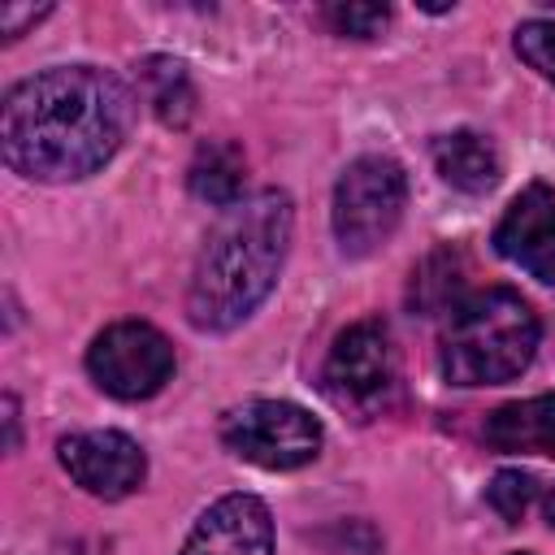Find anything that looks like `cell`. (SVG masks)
<instances>
[{
	"instance_id": "6da1fadb",
	"label": "cell",
	"mask_w": 555,
	"mask_h": 555,
	"mask_svg": "<svg viewBox=\"0 0 555 555\" xmlns=\"http://www.w3.org/2000/svg\"><path fill=\"white\" fill-rule=\"evenodd\" d=\"M134 117L130 87L100 65L22 78L0 108L4 165L30 182H78L113 160Z\"/></svg>"
},
{
	"instance_id": "7a4b0ae2",
	"label": "cell",
	"mask_w": 555,
	"mask_h": 555,
	"mask_svg": "<svg viewBox=\"0 0 555 555\" xmlns=\"http://www.w3.org/2000/svg\"><path fill=\"white\" fill-rule=\"evenodd\" d=\"M291 230L295 208L291 195L278 186L230 204L195 256L186 286V321L208 334H225L247 321L282 273Z\"/></svg>"
},
{
	"instance_id": "3957f363",
	"label": "cell",
	"mask_w": 555,
	"mask_h": 555,
	"mask_svg": "<svg viewBox=\"0 0 555 555\" xmlns=\"http://www.w3.org/2000/svg\"><path fill=\"white\" fill-rule=\"evenodd\" d=\"M542 325L529 299L512 286H486L464 295L447 312L442 377L451 386H499L529 369Z\"/></svg>"
},
{
	"instance_id": "277c9868",
	"label": "cell",
	"mask_w": 555,
	"mask_h": 555,
	"mask_svg": "<svg viewBox=\"0 0 555 555\" xmlns=\"http://www.w3.org/2000/svg\"><path fill=\"white\" fill-rule=\"evenodd\" d=\"M321 390L338 412L356 421L382 416L399 395V356H395L390 330L382 321L347 325L325 356Z\"/></svg>"
},
{
	"instance_id": "5b68a950",
	"label": "cell",
	"mask_w": 555,
	"mask_h": 555,
	"mask_svg": "<svg viewBox=\"0 0 555 555\" xmlns=\"http://www.w3.org/2000/svg\"><path fill=\"white\" fill-rule=\"evenodd\" d=\"M408 173L390 156H360L343 169L334 186V238L343 256L377 251L403 221Z\"/></svg>"
},
{
	"instance_id": "8992f818",
	"label": "cell",
	"mask_w": 555,
	"mask_h": 555,
	"mask_svg": "<svg viewBox=\"0 0 555 555\" xmlns=\"http://www.w3.org/2000/svg\"><path fill=\"white\" fill-rule=\"evenodd\" d=\"M221 442L256 468H304L321 455V421L291 399H247L221 416Z\"/></svg>"
},
{
	"instance_id": "52a82bcc",
	"label": "cell",
	"mask_w": 555,
	"mask_h": 555,
	"mask_svg": "<svg viewBox=\"0 0 555 555\" xmlns=\"http://www.w3.org/2000/svg\"><path fill=\"white\" fill-rule=\"evenodd\" d=\"M87 373L113 399H152L173 377V347L147 321H113L91 338Z\"/></svg>"
},
{
	"instance_id": "ba28073f",
	"label": "cell",
	"mask_w": 555,
	"mask_h": 555,
	"mask_svg": "<svg viewBox=\"0 0 555 555\" xmlns=\"http://www.w3.org/2000/svg\"><path fill=\"white\" fill-rule=\"evenodd\" d=\"M56 460L61 468L74 477V486H82L95 499H126L143 486L147 477V455L143 447L121 434V429H82L56 442Z\"/></svg>"
},
{
	"instance_id": "9c48e42d",
	"label": "cell",
	"mask_w": 555,
	"mask_h": 555,
	"mask_svg": "<svg viewBox=\"0 0 555 555\" xmlns=\"http://www.w3.org/2000/svg\"><path fill=\"white\" fill-rule=\"evenodd\" d=\"M494 247L542 286H555V191L529 182L494 225Z\"/></svg>"
},
{
	"instance_id": "30bf717a",
	"label": "cell",
	"mask_w": 555,
	"mask_h": 555,
	"mask_svg": "<svg viewBox=\"0 0 555 555\" xmlns=\"http://www.w3.org/2000/svg\"><path fill=\"white\" fill-rule=\"evenodd\" d=\"M182 555H273V516L256 494L217 499L182 542Z\"/></svg>"
},
{
	"instance_id": "8fae6325",
	"label": "cell",
	"mask_w": 555,
	"mask_h": 555,
	"mask_svg": "<svg viewBox=\"0 0 555 555\" xmlns=\"http://www.w3.org/2000/svg\"><path fill=\"white\" fill-rule=\"evenodd\" d=\"M486 442L494 451H529V455H555V395H533L503 403L486 416Z\"/></svg>"
},
{
	"instance_id": "7c38bea8",
	"label": "cell",
	"mask_w": 555,
	"mask_h": 555,
	"mask_svg": "<svg viewBox=\"0 0 555 555\" xmlns=\"http://www.w3.org/2000/svg\"><path fill=\"white\" fill-rule=\"evenodd\" d=\"M434 169L455 191L481 195V191H490L499 182L503 160H499V147L486 134H477V130H451V134L434 139Z\"/></svg>"
},
{
	"instance_id": "4fadbf2b",
	"label": "cell",
	"mask_w": 555,
	"mask_h": 555,
	"mask_svg": "<svg viewBox=\"0 0 555 555\" xmlns=\"http://www.w3.org/2000/svg\"><path fill=\"white\" fill-rule=\"evenodd\" d=\"M243 178H247V165H243V152L234 143H204L186 169V182L191 191L212 204V208H230L243 199Z\"/></svg>"
},
{
	"instance_id": "5bb4252c",
	"label": "cell",
	"mask_w": 555,
	"mask_h": 555,
	"mask_svg": "<svg viewBox=\"0 0 555 555\" xmlns=\"http://www.w3.org/2000/svg\"><path fill=\"white\" fill-rule=\"evenodd\" d=\"M139 82H143V95H147L152 113L165 126H186L191 121V113H195V87H191L182 61H173V56H147L139 65Z\"/></svg>"
},
{
	"instance_id": "9a60e30c",
	"label": "cell",
	"mask_w": 555,
	"mask_h": 555,
	"mask_svg": "<svg viewBox=\"0 0 555 555\" xmlns=\"http://www.w3.org/2000/svg\"><path fill=\"white\" fill-rule=\"evenodd\" d=\"M460 251H434L429 260H425V269H421V278L412 282V304L425 312V317H434L438 308H455V286H460Z\"/></svg>"
},
{
	"instance_id": "2e32d148",
	"label": "cell",
	"mask_w": 555,
	"mask_h": 555,
	"mask_svg": "<svg viewBox=\"0 0 555 555\" xmlns=\"http://www.w3.org/2000/svg\"><path fill=\"white\" fill-rule=\"evenodd\" d=\"M533 499H538V477H533V473H520V468H503V473H494L490 486H486V503H490L507 525L525 520V512H529Z\"/></svg>"
},
{
	"instance_id": "e0dca14e",
	"label": "cell",
	"mask_w": 555,
	"mask_h": 555,
	"mask_svg": "<svg viewBox=\"0 0 555 555\" xmlns=\"http://www.w3.org/2000/svg\"><path fill=\"white\" fill-rule=\"evenodd\" d=\"M516 52L529 69L555 82V22H525L516 26Z\"/></svg>"
},
{
	"instance_id": "ac0fdd59",
	"label": "cell",
	"mask_w": 555,
	"mask_h": 555,
	"mask_svg": "<svg viewBox=\"0 0 555 555\" xmlns=\"http://www.w3.org/2000/svg\"><path fill=\"white\" fill-rule=\"evenodd\" d=\"M325 22H330L338 35L373 39V35H382V26L390 22V9H386V4H330V9H325Z\"/></svg>"
},
{
	"instance_id": "d6986e66",
	"label": "cell",
	"mask_w": 555,
	"mask_h": 555,
	"mask_svg": "<svg viewBox=\"0 0 555 555\" xmlns=\"http://www.w3.org/2000/svg\"><path fill=\"white\" fill-rule=\"evenodd\" d=\"M39 17H48V4H39V9H30V4H26V9L4 4V9H0V30H4L9 39H17V35H22L30 22H39Z\"/></svg>"
},
{
	"instance_id": "ffe728a7",
	"label": "cell",
	"mask_w": 555,
	"mask_h": 555,
	"mask_svg": "<svg viewBox=\"0 0 555 555\" xmlns=\"http://www.w3.org/2000/svg\"><path fill=\"white\" fill-rule=\"evenodd\" d=\"M4 421H9V447H17V399L4 395Z\"/></svg>"
},
{
	"instance_id": "44dd1931",
	"label": "cell",
	"mask_w": 555,
	"mask_h": 555,
	"mask_svg": "<svg viewBox=\"0 0 555 555\" xmlns=\"http://www.w3.org/2000/svg\"><path fill=\"white\" fill-rule=\"evenodd\" d=\"M56 555H95V551H91L87 542H69V546H61Z\"/></svg>"
},
{
	"instance_id": "7402d4cb",
	"label": "cell",
	"mask_w": 555,
	"mask_h": 555,
	"mask_svg": "<svg viewBox=\"0 0 555 555\" xmlns=\"http://www.w3.org/2000/svg\"><path fill=\"white\" fill-rule=\"evenodd\" d=\"M546 520H551V529H555V486H551V494H546Z\"/></svg>"
}]
</instances>
